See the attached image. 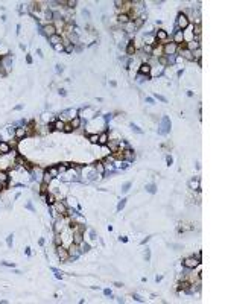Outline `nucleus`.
Returning a JSON list of instances; mask_svg holds the SVG:
<instances>
[{"mask_svg": "<svg viewBox=\"0 0 228 304\" xmlns=\"http://www.w3.org/2000/svg\"><path fill=\"white\" fill-rule=\"evenodd\" d=\"M178 52V44H175L173 41L172 43H164L163 46V53L166 56H170V55H175Z\"/></svg>", "mask_w": 228, "mask_h": 304, "instance_id": "1", "label": "nucleus"}, {"mask_svg": "<svg viewBox=\"0 0 228 304\" xmlns=\"http://www.w3.org/2000/svg\"><path fill=\"white\" fill-rule=\"evenodd\" d=\"M199 260L193 256V257H186L184 259V262H183V265H184V268H187V269H195V268H198L199 266Z\"/></svg>", "mask_w": 228, "mask_h": 304, "instance_id": "2", "label": "nucleus"}, {"mask_svg": "<svg viewBox=\"0 0 228 304\" xmlns=\"http://www.w3.org/2000/svg\"><path fill=\"white\" fill-rule=\"evenodd\" d=\"M176 25H178V28H179L181 31H184V29H187V28H189L190 22H189L187 15L181 12V14H178V18H176Z\"/></svg>", "mask_w": 228, "mask_h": 304, "instance_id": "3", "label": "nucleus"}, {"mask_svg": "<svg viewBox=\"0 0 228 304\" xmlns=\"http://www.w3.org/2000/svg\"><path fill=\"white\" fill-rule=\"evenodd\" d=\"M56 254H58V257H59V260H61V262H67V260L70 259L69 249H67V248H64L62 245L56 246Z\"/></svg>", "mask_w": 228, "mask_h": 304, "instance_id": "4", "label": "nucleus"}, {"mask_svg": "<svg viewBox=\"0 0 228 304\" xmlns=\"http://www.w3.org/2000/svg\"><path fill=\"white\" fill-rule=\"evenodd\" d=\"M43 32H44V35H47L49 38L53 37L55 34H58V31H56V28H55L53 23H46V25L43 26Z\"/></svg>", "mask_w": 228, "mask_h": 304, "instance_id": "5", "label": "nucleus"}, {"mask_svg": "<svg viewBox=\"0 0 228 304\" xmlns=\"http://www.w3.org/2000/svg\"><path fill=\"white\" fill-rule=\"evenodd\" d=\"M53 205H55V210H56V213H59L61 216H65V215L69 213V207L64 204V202H61V201H56Z\"/></svg>", "mask_w": 228, "mask_h": 304, "instance_id": "6", "label": "nucleus"}, {"mask_svg": "<svg viewBox=\"0 0 228 304\" xmlns=\"http://www.w3.org/2000/svg\"><path fill=\"white\" fill-rule=\"evenodd\" d=\"M72 242L75 245H82L84 243V233L82 231H73V236H72Z\"/></svg>", "mask_w": 228, "mask_h": 304, "instance_id": "7", "label": "nucleus"}, {"mask_svg": "<svg viewBox=\"0 0 228 304\" xmlns=\"http://www.w3.org/2000/svg\"><path fill=\"white\" fill-rule=\"evenodd\" d=\"M151 72H152V67L149 62H142L140 67H139V73L140 75H146V76H151Z\"/></svg>", "mask_w": 228, "mask_h": 304, "instance_id": "8", "label": "nucleus"}, {"mask_svg": "<svg viewBox=\"0 0 228 304\" xmlns=\"http://www.w3.org/2000/svg\"><path fill=\"white\" fill-rule=\"evenodd\" d=\"M155 40H157V41H163V43H166V41H167V32L163 31V29L157 31V34H155Z\"/></svg>", "mask_w": 228, "mask_h": 304, "instance_id": "9", "label": "nucleus"}, {"mask_svg": "<svg viewBox=\"0 0 228 304\" xmlns=\"http://www.w3.org/2000/svg\"><path fill=\"white\" fill-rule=\"evenodd\" d=\"M198 47H201V44H199V41H196V40H190V41H187V44H186V49L190 50V52L196 50Z\"/></svg>", "mask_w": 228, "mask_h": 304, "instance_id": "10", "label": "nucleus"}, {"mask_svg": "<svg viewBox=\"0 0 228 304\" xmlns=\"http://www.w3.org/2000/svg\"><path fill=\"white\" fill-rule=\"evenodd\" d=\"M9 152H11L9 143H8V142H0V154H2V155H6V154H9Z\"/></svg>", "mask_w": 228, "mask_h": 304, "instance_id": "11", "label": "nucleus"}, {"mask_svg": "<svg viewBox=\"0 0 228 304\" xmlns=\"http://www.w3.org/2000/svg\"><path fill=\"white\" fill-rule=\"evenodd\" d=\"M14 135H15V139H17V140H22V139H25V137L28 135V132H26V128H15V132H14Z\"/></svg>", "mask_w": 228, "mask_h": 304, "instance_id": "12", "label": "nucleus"}, {"mask_svg": "<svg viewBox=\"0 0 228 304\" xmlns=\"http://www.w3.org/2000/svg\"><path fill=\"white\" fill-rule=\"evenodd\" d=\"M8 181H9V175H8L5 170H0V182H2L3 189H6V185H8Z\"/></svg>", "mask_w": 228, "mask_h": 304, "instance_id": "13", "label": "nucleus"}, {"mask_svg": "<svg viewBox=\"0 0 228 304\" xmlns=\"http://www.w3.org/2000/svg\"><path fill=\"white\" fill-rule=\"evenodd\" d=\"M173 43H175V44L184 43V34H183V31H176V32H175V35H173Z\"/></svg>", "mask_w": 228, "mask_h": 304, "instance_id": "14", "label": "nucleus"}, {"mask_svg": "<svg viewBox=\"0 0 228 304\" xmlns=\"http://www.w3.org/2000/svg\"><path fill=\"white\" fill-rule=\"evenodd\" d=\"M49 43H50V44L55 47L56 44H61V43H62V37H61L59 34H55L53 37H50V38H49Z\"/></svg>", "mask_w": 228, "mask_h": 304, "instance_id": "15", "label": "nucleus"}, {"mask_svg": "<svg viewBox=\"0 0 228 304\" xmlns=\"http://www.w3.org/2000/svg\"><path fill=\"white\" fill-rule=\"evenodd\" d=\"M122 155H123V160H128V161H132L136 158V154L131 151V149H125L122 151Z\"/></svg>", "mask_w": 228, "mask_h": 304, "instance_id": "16", "label": "nucleus"}, {"mask_svg": "<svg viewBox=\"0 0 228 304\" xmlns=\"http://www.w3.org/2000/svg\"><path fill=\"white\" fill-rule=\"evenodd\" d=\"M117 22H119L120 26H122V25L129 23V22H131V17H129L128 14H119V15H117Z\"/></svg>", "mask_w": 228, "mask_h": 304, "instance_id": "17", "label": "nucleus"}, {"mask_svg": "<svg viewBox=\"0 0 228 304\" xmlns=\"http://www.w3.org/2000/svg\"><path fill=\"white\" fill-rule=\"evenodd\" d=\"M70 125H72V128H73V129H78V128H81V125H82V120H81V117H79V116L73 117V119L70 120Z\"/></svg>", "mask_w": 228, "mask_h": 304, "instance_id": "18", "label": "nucleus"}, {"mask_svg": "<svg viewBox=\"0 0 228 304\" xmlns=\"http://www.w3.org/2000/svg\"><path fill=\"white\" fill-rule=\"evenodd\" d=\"M108 140H109V135H108V132H100L99 134V145H102V146H105L106 143H108Z\"/></svg>", "mask_w": 228, "mask_h": 304, "instance_id": "19", "label": "nucleus"}, {"mask_svg": "<svg viewBox=\"0 0 228 304\" xmlns=\"http://www.w3.org/2000/svg\"><path fill=\"white\" fill-rule=\"evenodd\" d=\"M181 55H183V58H184V59H187V61H195V58H193V53H192L190 50H187L186 47H184V50H181Z\"/></svg>", "mask_w": 228, "mask_h": 304, "instance_id": "20", "label": "nucleus"}, {"mask_svg": "<svg viewBox=\"0 0 228 304\" xmlns=\"http://www.w3.org/2000/svg\"><path fill=\"white\" fill-rule=\"evenodd\" d=\"M170 128V122L167 117H163V129H160V134H166Z\"/></svg>", "mask_w": 228, "mask_h": 304, "instance_id": "21", "label": "nucleus"}, {"mask_svg": "<svg viewBox=\"0 0 228 304\" xmlns=\"http://www.w3.org/2000/svg\"><path fill=\"white\" fill-rule=\"evenodd\" d=\"M47 173L52 176V178H56L58 175H59V170H58V166H50L49 169H47Z\"/></svg>", "mask_w": 228, "mask_h": 304, "instance_id": "22", "label": "nucleus"}, {"mask_svg": "<svg viewBox=\"0 0 228 304\" xmlns=\"http://www.w3.org/2000/svg\"><path fill=\"white\" fill-rule=\"evenodd\" d=\"M62 228H64V222H62V219H58V221L55 222V233H56V234H61V233H62Z\"/></svg>", "mask_w": 228, "mask_h": 304, "instance_id": "23", "label": "nucleus"}, {"mask_svg": "<svg viewBox=\"0 0 228 304\" xmlns=\"http://www.w3.org/2000/svg\"><path fill=\"white\" fill-rule=\"evenodd\" d=\"M193 37H196V38H199L201 37V32H202V26L201 25H193Z\"/></svg>", "mask_w": 228, "mask_h": 304, "instance_id": "24", "label": "nucleus"}, {"mask_svg": "<svg viewBox=\"0 0 228 304\" xmlns=\"http://www.w3.org/2000/svg\"><path fill=\"white\" fill-rule=\"evenodd\" d=\"M134 53H136V46H134V41H131L126 46V55H134Z\"/></svg>", "mask_w": 228, "mask_h": 304, "instance_id": "25", "label": "nucleus"}, {"mask_svg": "<svg viewBox=\"0 0 228 304\" xmlns=\"http://www.w3.org/2000/svg\"><path fill=\"white\" fill-rule=\"evenodd\" d=\"M64 126H65V122H62V120H56V122L53 123V128H55L56 131H64Z\"/></svg>", "mask_w": 228, "mask_h": 304, "instance_id": "26", "label": "nucleus"}, {"mask_svg": "<svg viewBox=\"0 0 228 304\" xmlns=\"http://www.w3.org/2000/svg\"><path fill=\"white\" fill-rule=\"evenodd\" d=\"M143 53H146V55H154V46H149V44H145L143 46Z\"/></svg>", "mask_w": 228, "mask_h": 304, "instance_id": "27", "label": "nucleus"}, {"mask_svg": "<svg viewBox=\"0 0 228 304\" xmlns=\"http://www.w3.org/2000/svg\"><path fill=\"white\" fill-rule=\"evenodd\" d=\"M189 185H190L192 190H199V189H201V187H199V179H192V181L189 182Z\"/></svg>", "mask_w": 228, "mask_h": 304, "instance_id": "28", "label": "nucleus"}, {"mask_svg": "<svg viewBox=\"0 0 228 304\" xmlns=\"http://www.w3.org/2000/svg\"><path fill=\"white\" fill-rule=\"evenodd\" d=\"M87 139L90 140V143L96 145V143L99 142V134H90V135H87Z\"/></svg>", "mask_w": 228, "mask_h": 304, "instance_id": "29", "label": "nucleus"}, {"mask_svg": "<svg viewBox=\"0 0 228 304\" xmlns=\"http://www.w3.org/2000/svg\"><path fill=\"white\" fill-rule=\"evenodd\" d=\"M46 202H47V204H50V205H53L55 202H56V198H55V195H53V193H49V195H47V199H46Z\"/></svg>", "mask_w": 228, "mask_h": 304, "instance_id": "30", "label": "nucleus"}, {"mask_svg": "<svg viewBox=\"0 0 228 304\" xmlns=\"http://www.w3.org/2000/svg\"><path fill=\"white\" fill-rule=\"evenodd\" d=\"M96 170H97L100 175H103V173H105V166H103V163H96Z\"/></svg>", "mask_w": 228, "mask_h": 304, "instance_id": "31", "label": "nucleus"}, {"mask_svg": "<svg viewBox=\"0 0 228 304\" xmlns=\"http://www.w3.org/2000/svg\"><path fill=\"white\" fill-rule=\"evenodd\" d=\"M158 62L161 64V65H167V64H170L169 62V59L164 56V55H161V56H158Z\"/></svg>", "mask_w": 228, "mask_h": 304, "instance_id": "32", "label": "nucleus"}, {"mask_svg": "<svg viewBox=\"0 0 228 304\" xmlns=\"http://www.w3.org/2000/svg\"><path fill=\"white\" fill-rule=\"evenodd\" d=\"M43 176H44V178H43V182H46V184H49V182H50V181H52V176H50V175H49V173H47V170H46V172H44V175H43Z\"/></svg>", "mask_w": 228, "mask_h": 304, "instance_id": "33", "label": "nucleus"}, {"mask_svg": "<svg viewBox=\"0 0 228 304\" xmlns=\"http://www.w3.org/2000/svg\"><path fill=\"white\" fill-rule=\"evenodd\" d=\"M40 187H41V189H40L41 195H43V193H47V192H49V189H47V187H49V184H46V182H41V185H40Z\"/></svg>", "mask_w": 228, "mask_h": 304, "instance_id": "34", "label": "nucleus"}, {"mask_svg": "<svg viewBox=\"0 0 228 304\" xmlns=\"http://www.w3.org/2000/svg\"><path fill=\"white\" fill-rule=\"evenodd\" d=\"M62 242H64V240H62L61 234H56V236H55V245L59 246V245H62Z\"/></svg>", "mask_w": 228, "mask_h": 304, "instance_id": "35", "label": "nucleus"}, {"mask_svg": "<svg viewBox=\"0 0 228 304\" xmlns=\"http://www.w3.org/2000/svg\"><path fill=\"white\" fill-rule=\"evenodd\" d=\"M76 3H78L76 0H69V2H65V5H67V8H69V9L75 8V6H76Z\"/></svg>", "mask_w": 228, "mask_h": 304, "instance_id": "36", "label": "nucleus"}, {"mask_svg": "<svg viewBox=\"0 0 228 304\" xmlns=\"http://www.w3.org/2000/svg\"><path fill=\"white\" fill-rule=\"evenodd\" d=\"M125 204H126V201H125V199H122V201L119 202V205H117V212H120V210L125 207Z\"/></svg>", "mask_w": 228, "mask_h": 304, "instance_id": "37", "label": "nucleus"}, {"mask_svg": "<svg viewBox=\"0 0 228 304\" xmlns=\"http://www.w3.org/2000/svg\"><path fill=\"white\" fill-rule=\"evenodd\" d=\"M64 132H73V128H72L70 123H65V126H64Z\"/></svg>", "mask_w": 228, "mask_h": 304, "instance_id": "38", "label": "nucleus"}, {"mask_svg": "<svg viewBox=\"0 0 228 304\" xmlns=\"http://www.w3.org/2000/svg\"><path fill=\"white\" fill-rule=\"evenodd\" d=\"M155 190H157L155 184H151V185H148V192H149V193H155Z\"/></svg>", "mask_w": 228, "mask_h": 304, "instance_id": "39", "label": "nucleus"}, {"mask_svg": "<svg viewBox=\"0 0 228 304\" xmlns=\"http://www.w3.org/2000/svg\"><path fill=\"white\" fill-rule=\"evenodd\" d=\"M64 50H65L67 53H72V52H73V44H69V46H65V47H64Z\"/></svg>", "mask_w": 228, "mask_h": 304, "instance_id": "40", "label": "nucleus"}, {"mask_svg": "<svg viewBox=\"0 0 228 304\" xmlns=\"http://www.w3.org/2000/svg\"><path fill=\"white\" fill-rule=\"evenodd\" d=\"M129 187H131V182H126V184L123 185V189H122V190H123V192H128V190H129Z\"/></svg>", "mask_w": 228, "mask_h": 304, "instance_id": "41", "label": "nucleus"}, {"mask_svg": "<svg viewBox=\"0 0 228 304\" xmlns=\"http://www.w3.org/2000/svg\"><path fill=\"white\" fill-rule=\"evenodd\" d=\"M55 49H56V50H61V52H62V50H64V46H62V43H61V44H56V46H55Z\"/></svg>", "mask_w": 228, "mask_h": 304, "instance_id": "42", "label": "nucleus"}, {"mask_svg": "<svg viewBox=\"0 0 228 304\" xmlns=\"http://www.w3.org/2000/svg\"><path fill=\"white\" fill-rule=\"evenodd\" d=\"M131 128H132V129H134V131H137V132H142V129H140V128H139V126H136V125H134V123H132V125H131Z\"/></svg>", "mask_w": 228, "mask_h": 304, "instance_id": "43", "label": "nucleus"}, {"mask_svg": "<svg viewBox=\"0 0 228 304\" xmlns=\"http://www.w3.org/2000/svg\"><path fill=\"white\" fill-rule=\"evenodd\" d=\"M155 97H157V99H160V100H163V102H166V99H164L163 96H160V94H155Z\"/></svg>", "mask_w": 228, "mask_h": 304, "instance_id": "44", "label": "nucleus"}, {"mask_svg": "<svg viewBox=\"0 0 228 304\" xmlns=\"http://www.w3.org/2000/svg\"><path fill=\"white\" fill-rule=\"evenodd\" d=\"M8 245H9V246L12 245V236H9V237H8Z\"/></svg>", "mask_w": 228, "mask_h": 304, "instance_id": "45", "label": "nucleus"}, {"mask_svg": "<svg viewBox=\"0 0 228 304\" xmlns=\"http://www.w3.org/2000/svg\"><path fill=\"white\" fill-rule=\"evenodd\" d=\"M2 189H3V185H2V182H0V192H2Z\"/></svg>", "mask_w": 228, "mask_h": 304, "instance_id": "46", "label": "nucleus"}, {"mask_svg": "<svg viewBox=\"0 0 228 304\" xmlns=\"http://www.w3.org/2000/svg\"><path fill=\"white\" fill-rule=\"evenodd\" d=\"M0 65H2V61H0Z\"/></svg>", "mask_w": 228, "mask_h": 304, "instance_id": "47", "label": "nucleus"}]
</instances>
